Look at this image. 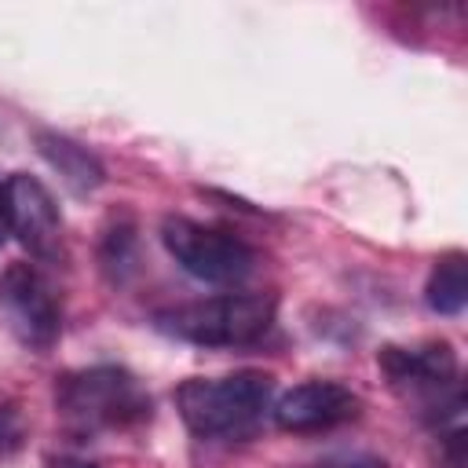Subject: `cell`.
I'll use <instances>...</instances> for the list:
<instances>
[{"label":"cell","instance_id":"obj_1","mask_svg":"<svg viewBox=\"0 0 468 468\" xmlns=\"http://www.w3.org/2000/svg\"><path fill=\"white\" fill-rule=\"evenodd\" d=\"M274 380L260 369H238L227 377H190L176 388V410L197 439H241L267 413Z\"/></svg>","mask_w":468,"mask_h":468},{"label":"cell","instance_id":"obj_2","mask_svg":"<svg viewBox=\"0 0 468 468\" xmlns=\"http://www.w3.org/2000/svg\"><path fill=\"white\" fill-rule=\"evenodd\" d=\"M55 413L77 431H117L150 420V395L128 369L91 366L55 380Z\"/></svg>","mask_w":468,"mask_h":468},{"label":"cell","instance_id":"obj_3","mask_svg":"<svg viewBox=\"0 0 468 468\" xmlns=\"http://www.w3.org/2000/svg\"><path fill=\"white\" fill-rule=\"evenodd\" d=\"M154 325L183 344L197 347H245L274 325V296L263 292H223L154 314Z\"/></svg>","mask_w":468,"mask_h":468},{"label":"cell","instance_id":"obj_4","mask_svg":"<svg viewBox=\"0 0 468 468\" xmlns=\"http://www.w3.org/2000/svg\"><path fill=\"white\" fill-rule=\"evenodd\" d=\"M161 241L190 278L208 285H241L256 271V249L223 227L168 216L161 223Z\"/></svg>","mask_w":468,"mask_h":468},{"label":"cell","instance_id":"obj_5","mask_svg":"<svg viewBox=\"0 0 468 468\" xmlns=\"http://www.w3.org/2000/svg\"><path fill=\"white\" fill-rule=\"evenodd\" d=\"M380 369L388 373L391 388L406 391L420 402V410L431 413L439 424L446 413H461V380H457V355L446 340H431L420 347H384L377 355Z\"/></svg>","mask_w":468,"mask_h":468},{"label":"cell","instance_id":"obj_6","mask_svg":"<svg viewBox=\"0 0 468 468\" xmlns=\"http://www.w3.org/2000/svg\"><path fill=\"white\" fill-rule=\"evenodd\" d=\"M0 311H4V322L18 336L22 347L48 351L58 340L62 311L51 296V285L44 282V274L37 267L11 263L0 274Z\"/></svg>","mask_w":468,"mask_h":468},{"label":"cell","instance_id":"obj_7","mask_svg":"<svg viewBox=\"0 0 468 468\" xmlns=\"http://www.w3.org/2000/svg\"><path fill=\"white\" fill-rule=\"evenodd\" d=\"M4 216H7V234H15V241L37 263L62 260V212H58L51 190L37 176H26V172L7 176Z\"/></svg>","mask_w":468,"mask_h":468},{"label":"cell","instance_id":"obj_8","mask_svg":"<svg viewBox=\"0 0 468 468\" xmlns=\"http://www.w3.org/2000/svg\"><path fill=\"white\" fill-rule=\"evenodd\" d=\"M358 410H362V399L340 380H303V384L289 388L278 402H271L274 424L292 435L333 431V428L355 420Z\"/></svg>","mask_w":468,"mask_h":468},{"label":"cell","instance_id":"obj_9","mask_svg":"<svg viewBox=\"0 0 468 468\" xmlns=\"http://www.w3.org/2000/svg\"><path fill=\"white\" fill-rule=\"evenodd\" d=\"M37 150H40V157L58 172V179H62L73 194H80V197L91 194V190H99L102 179H106L99 157H95L88 146L73 143L69 135H58V132H37Z\"/></svg>","mask_w":468,"mask_h":468},{"label":"cell","instance_id":"obj_10","mask_svg":"<svg viewBox=\"0 0 468 468\" xmlns=\"http://www.w3.org/2000/svg\"><path fill=\"white\" fill-rule=\"evenodd\" d=\"M424 300L435 314H461L464 300H468V278H464V252H446L435 260L428 285H424Z\"/></svg>","mask_w":468,"mask_h":468},{"label":"cell","instance_id":"obj_11","mask_svg":"<svg viewBox=\"0 0 468 468\" xmlns=\"http://www.w3.org/2000/svg\"><path fill=\"white\" fill-rule=\"evenodd\" d=\"M132 249H135V227L128 219H113L106 230H102V249H99V260H102V271L121 282L128 271H132Z\"/></svg>","mask_w":468,"mask_h":468},{"label":"cell","instance_id":"obj_12","mask_svg":"<svg viewBox=\"0 0 468 468\" xmlns=\"http://www.w3.org/2000/svg\"><path fill=\"white\" fill-rule=\"evenodd\" d=\"M300 468H388L384 457L377 453H362V450H344V453H325L311 464H300Z\"/></svg>","mask_w":468,"mask_h":468},{"label":"cell","instance_id":"obj_13","mask_svg":"<svg viewBox=\"0 0 468 468\" xmlns=\"http://www.w3.org/2000/svg\"><path fill=\"white\" fill-rule=\"evenodd\" d=\"M18 446H22V420L11 406H0V464L15 457Z\"/></svg>","mask_w":468,"mask_h":468},{"label":"cell","instance_id":"obj_14","mask_svg":"<svg viewBox=\"0 0 468 468\" xmlns=\"http://www.w3.org/2000/svg\"><path fill=\"white\" fill-rule=\"evenodd\" d=\"M55 468H95L91 461H77V457H66V461H58Z\"/></svg>","mask_w":468,"mask_h":468},{"label":"cell","instance_id":"obj_15","mask_svg":"<svg viewBox=\"0 0 468 468\" xmlns=\"http://www.w3.org/2000/svg\"><path fill=\"white\" fill-rule=\"evenodd\" d=\"M7 238V216H4V183H0V245Z\"/></svg>","mask_w":468,"mask_h":468}]
</instances>
